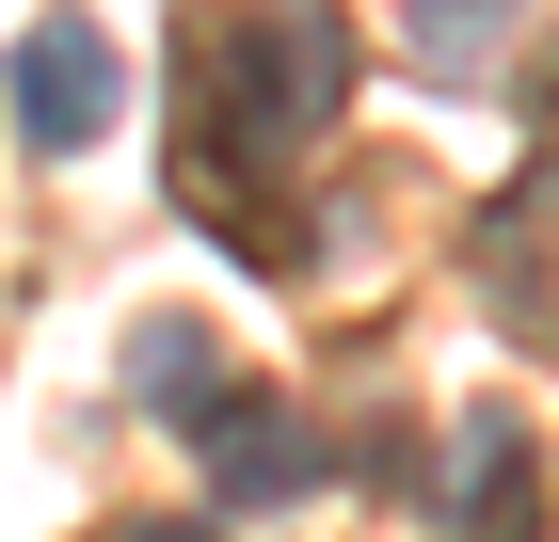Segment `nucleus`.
<instances>
[{
    "instance_id": "nucleus-5",
    "label": "nucleus",
    "mask_w": 559,
    "mask_h": 542,
    "mask_svg": "<svg viewBox=\"0 0 559 542\" xmlns=\"http://www.w3.org/2000/svg\"><path fill=\"white\" fill-rule=\"evenodd\" d=\"M496 48H512V0H416V64L431 81H479Z\"/></svg>"
},
{
    "instance_id": "nucleus-6",
    "label": "nucleus",
    "mask_w": 559,
    "mask_h": 542,
    "mask_svg": "<svg viewBox=\"0 0 559 542\" xmlns=\"http://www.w3.org/2000/svg\"><path fill=\"white\" fill-rule=\"evenodd\" d=\"M129 383L160 399V415H209V335H144V351H129Z\"/></svg>"
},
{
    "instance_id": "nucleus-3",
    "label": "nucleus",
    "mask_w": 559,
    "mask_h": 542,
    "mask_svg": "<svg viewBox=\"0 0 559 542\" xmlns=\"http://www.w3.org/2000/svg\"><path fill=\"white\" fill-rule=\"evenodd\" d=\"M192 447H209V495H224V510H272V495H304V479H320V431L272 415V399H209V415H192Z\"/></svg>"
},
{
    "instance_id": "nucleus-7",
    "label": "nucleus",
    "mask_w": 559,
    "mask_h": 542,
    "mask_svg": "<svg viewBox=\"0 0 559 542\" xmlns=\"http://www.w3.org/2000/svg\"><path fill=\"white\" fill-rule=\"evenodd\" d=\"M129 542H209V527H129Z\"/></svg>"
},
{
    "instance_id": "nucleus-4",
    "label": "nucleus",
    "mask_w": 559,
    "mask_h": 542,
    "mask_svg": "<svg viewBox=\"0 0 559 542\" xmlns=\"http://www.w3.org/2000/svg\"><path fill=\"white\" fill-rule=\"evenodd\" d=\"M448 527H464V542H527V527H544V495H527V431H512V415H464Z\"/></svg>"
},
{
    "instance_id": "nucleus-1",
    "label": "nucleus",
    "mask_w": 559,
    "mask_h": 542,
    "mask_svg": "<svg viewBox=\"0 0 559 542\" xmlns=\"http://www.w3.org/2000/svg\"><path fill=\"white\" fill-rule=\"evenodd\" d=\"M336 96H352L336 0H240V16H209V33H192V128H209L224 176L304 160V128H336Z\"/></svg>"
},
{
    "instance_id": "nucleus-2",
    "label": "nucleus",
    "mask_w": 559,
    "mask_h": 542,
    "mask_svg": "<svg viewBox=\"0 0 559 542\" xmlns=\"http://www.w3.org/2000/svg\"><path fill=\"white\" fill-rule=\"evenodd\" d=\"M112 112H129L112 33H96V16H33V33H16V128L64 160V144H112Z\"/></svg>"
}]
</instances>
